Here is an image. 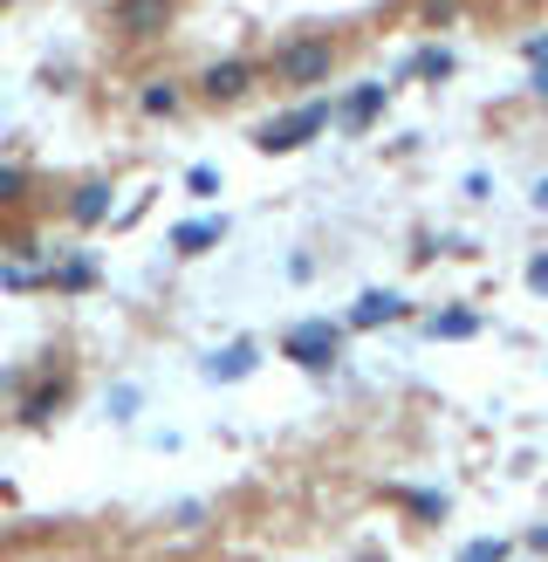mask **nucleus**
<instances>
[{
    "instance_id": "nucleus-1",
    "label": "nucleus",
    "mask_w": 548,
    "mask_h": 562,
    "mask_svg": "<svg viewBox=\"0 0 548 562\" xmlns=\"http://www.w3.org/2000/svg\"><path fill=\"white\" fill-rule=\"evenodd\" d=\"M329 69H336V48H329L323 35H302V42H289V48L275 56V83L316 90V83H329Z\"/></svg>"
},
{
    "instance_id": "nucleus-2",
    "label": "nucleus",
    "mask_w": 548,
    "mask_h": 562,
    "mask_svg": "<svg viewBox=\"0 0 548 562\" xmlns=\"http://www.w3.org/2000/svg\"><path fill=\"white\" fill-rule=\"evenodd\" d=\"M323 124H329V104L316 96V104H295L289 117H275V124H260L254 144L268 151V159H281V151H302L308 138H323Z\"/></svg>"
},
{
    "instance_id": "nucleus-3",
    "label": "nucleus",
    "mask_w": 548,
    "mask_h": 562,
    "mask_svg": "<svg viewBox=\"0 0 548 562\" xmlns=\"http://www.w3.org/2000/svg\"><path fill=\"white\" fill-rule=\"evenodd\" d=\"M247 83H254L247 56H226L213 69H199V96H206V104H233V96H247Z\"/></svg>"
},
{
    "instance_id": "nucleus-4",
    "label": "nucleus",
    "mask_w": 548,
    "mask_h": 562,
    "mask_svg": "<svg viewBox=\"0 0 548 562\" xmlns=\"http://www.w3.org/2000/svg\"><path fill=\"white\" fill-rule=\"evenodd\" d=\"M281 350H289V364H302V371H329L336 364V323H308Z\"/></svg>"
},
{
    "instance_id": "nucleus-5",
    "label": "nucleus",
    "mask_w": 548,
    "mask_h": 562,
    "mask_svg": "<svg viewBox=\"0 0 548 562\" xmlns=\"http://www.w3.org/2000/svg\"><path fill=\"white\" fill-rule=\"evenodd\" d=\"M62 405H69V377H42V385L14 405V419H21V425H48V419L62 412Z\"/></svg>"
},
{
    "instance_id": "nucleus-6",
    "label": "nucleus",
    "mask_w": 548,
    "mask_h": 562,
    "mask_svg": "<svg viewBox=\"0 0 548 562\" xmlns=\"http://www.w3.org/2000/svg\"><path fill=\"white\" fill-rule=\"evenodd\" d=\"M172 0H117V28L124 35H165Z\"/></svg>"
},
{
    "instance_id": "nucleus-7",
    "label": "nucleus",
    "mask_w": 548,
    "mask_h": 562,
    "mask_svg": "<svg viewBox=\"0 0 548 562\" xmlns=\"http://www.w3.org/2000/svg\"><path fill=\"white\" fill-rule=\"evenodd\" d=\"M411 309L405 295H390V289H371V295H357V309H350V329H384V323H398Z\"/></svg>"
},
{
    "instance_id": "nucleus-8",
    "label": "nucleus",
    "mask_w": 548,
    "mask_h": 562,
    "mask_svg": "<svg viewBox=\"0 0 548 562\" xmlns=\"http://www.w3.org/2000/svg\"><path fill=\"white\" fill-rule=\"evenodd\" d=\"M69 220H75V226H103V220H110V178H90V186H75Z\"/></svg>"
},
{
    "instance_id": "nucleus-9",
    "label": "nucleus",
    "mask_w": 548,
    "mask_h": 562,
    "mask_svg": "<svg viewBox=\"0 0 548 562\" xmlns=\"http://www.w3.org/2000/svg\"><path fill=\"white\" fill-rule=\"evenodd\" d=\"M254 364H260L254 343H226L220 356H206V377H213V385H233V377H247Z\"/></svg>"
},
{
    "instance_id": "nucleus-10",
    "label": "nucleus",
    "mask_w": 548,
    "mask_h": 562,
    "mask_svg": "<svg viewBox=\"0 0 548 562\" xmlns=\"http://www.w3.org/2000/svg\"><path fill=\"white\" fill-rule=\"evenodd\" d=\"M220 234H226V220H186V226H172V254H206V247H220Z\"/></svg>"
},
{
    "instance_id": "nucleus-11",
    "label": "nucleus",
    "mask_w": 548,
    "mask_h": 562,
    "mask_svg": "<svg viewBox=\"0 0 548 562\" xmlns=\"http://www.w3.org/2000/svg\"><path fill=\"white\" fill-rule=\"evenodd\" d=\"M178 104H186V96H178V83H144V90H138V110H144V117H178Z\"/></svg>"
},
{
    "instance_id": "nucleus-12",
    "label": "nucleus",
    "mask_w": 548,
    "mask_h": 562,
    "mask_svg": "<svg viewBox=\"0 0 548 562\" xmlns=\"http://www.w3.org/2000/svg\"><path fill=\"white\" fill-rule=\"evenodd\" d=\"M377 110H384V83H371V90H357L350 104H343V124H350V131H363V124H371Z\"/></svg>"
},
{
    "instance_id": "nucleus-13",
    "label": "nucleus",
    "mask_w": 548,
    "mask_h": 562,
    "mask_svg": "<svg viewBox=\"0 0 548 562\" xmlns=\"http://www.w3.org/2000/svg\"><path fill=\"white\" fill-rule=\"evenodd\" d=\"M425 337H480V316L474 309H446V316L425 323Z\"/></svg>"
},
{
    "instance_id": "nucleus-14",
    "label": "nucleus",
    "mask_w": 548,
    "mask_h": 562,
    "mask_svg": "<svg viewBox=\"0 0 548 562\" xmlns=\"http://www.w3.org/2000/svg\"><path fill=\"white\" fill-rule=\"evenodd\" d=\"M411 75H425V83H446V75H453V48H419V56H411Z\"/></svg>"
},
{
    "instance_id": "nucleus-15",
    "label": "nucleus",
    "mask_w": 548,
    "mask_h": 562,
    "mask_svg": "<svg viewBox=\"0 0 548 562\" xmlns=\"http://www.w3.org/2000/svg\"><path fill=\"white\" fill-rule=\"evenodd\" d=\"M48 289H69V295L75 289H96V261H62L56 274H48Z\"/></svg>"
},
{
    "instance_id": "nucleus-16",
    "label": "nucleus",
    "mask_w": 548,
    "mask_h": 562,
    "mask_svg": "<svg viewBox=\"0 0 548 562\" xmlns=\"http://www.w3.org/2000/svg\"><path fill=\"white\" fill-rule=\"evenodd\" d=\"M0 289L28 295V289H48V274H42V268H14V261H8V268H0Z\"/></svg>"
},
{
    "instance_id": "nucleus-17",
    "label": "nucleus",
    "mask_w": 548,
    "mask_h": 562,
    "mask_svg": "<svg viewBox=\"0 0 548 562\" xmlns=\"http://www.w3.org/2000/svg\"><path fill=\"white\" fill-rule=\"evenodd\" d=\"M28 199V172L21 165H0V207H21Z\"/></svg>"
},
{
    "instance_id": "nucleus-18",
    "label": "nucleus",
    "mask_w": 548,
    "mask_h": 562,
    "mask_svg": "<svg viewBox=\"0 0 548 562\" xmlns=\"http://www.w3.org/2000/svg\"><path fill=\"white\" fill-rule=\"evenodd\" d=\"M186 192H193V199H213V192H220V172H213V165H193V172H186Z\"/></svg>"
},
{
    "instance_id": "nucleus-19",
    "label": "nucleus",
    "mask_w": 548,
    "mask_h": 562,
    "mask_svg": "<svg viewBox=\"0 0 548 562\" xmlns=\"http://www.w3.org/2000/svg\"><path fill=\"white\" fill-rule=\"evenodd\" d=\"M411 515H425V522H439V515H446V501H439V494H411Z\"/></svg>"
},
{
    "instance_id": "nucleus-20",
    "label": "nucleus",
    "mask_w": 548,
    "mask_h": 562,
    "mask_svg": "<svg viewBox=\"0 0 548 562\" xmlns=\"http://www.w3.org/2000/svg\"><path fill=\"white\" fill-rule=\"evenodd\" d=\"M172 522H178V528H199V522H206V507H199V501H178V507H172Z\"/></svg>"
},
{
    "instance_id": "nucleus-21",
    "label": "nucleus",
    "mask_w": 548,
    "mask_h": 562,
    "mask_svg": "<svg viewBox=\"0 0 548 562\" xmlns=\"http://www.w3.org/2000/svg\"><path fill=\"white\" fill-rule=\"evenodd\" d=\"M501 555H508V549H501V542H474V549H466V555H459V562H501Z\"/></svg>"
},
{
    "instance_id": "nucleus-22",
    "label": "nucleus",
    "mask_w": 548,
    "mask_h": 562,
    "mask_svg": "<svg viewBox=\"0 0 548 562\" xmlns=\"http://www.w3.org/2000/svg\"><path fill=\"white\" fill-rule=\"evenodd\" d=\"M521 56H528V62L541 69V62H548V35H528V42H521Z\"/></svg>"
},
{
    "instance_id": "nucleus-23",
    "label": "nucleus",
    "mask_w": 548,
    "mask_h": 562,
    "mask_svg": "<svg viewBox=\"0 0 548 562\" xmlns=\"http://www.w3.org/2000/svg\"><path fill=\"white\" fill-rule=\"evenodd\" d=\"M130 405H138V391H130V385H117V391H110V412H117V419H130Z\"/></svg>"
},
{
    "instance_id": "nucleus-24",
    "label": "nucleus",
    "mask_w": 548,
    "mask_h": 562,
    "mask_svg": "<svg viewBox=\"0 0 548 562\" xmlns=\"http://www.w3.org/2000/svg\"><path fill=\"white\" fill-rule=\"evenodd\" d=\"M528 289H541V295H548V254H541V261H528Z\"/></svg>"
},
{
    "instance_id": "nucleus-25",
    "label": "nucleus",
    "mask_w": 548,
    "mask_h": 562,
    "mask_svg": "<svg viewBox=\"0 0 548 562\" xmlns=\"http://www.w3.org/2000/svg\"><path fill=\"white\" fill-rule=\"evenodd\" d=\"M528 549H548V522H541V528H535V535H528Z\"/></svg>"
},
{
    "instance_id": "nucleus-26",
    "label": "nucleus",
    "mask_w": 548,
    "mask_h": 562,
    "mask_svg": "<svg viewBox=\"0 0 548 562\" xmlns=\"http://www.w3.org/2000/svg\"><path fill=\"white\" fill-rule=\"evenodd\" d=\"M535 90H541V96H548V62H541V69H535Z\"/></svg>"
}]
</instances>
